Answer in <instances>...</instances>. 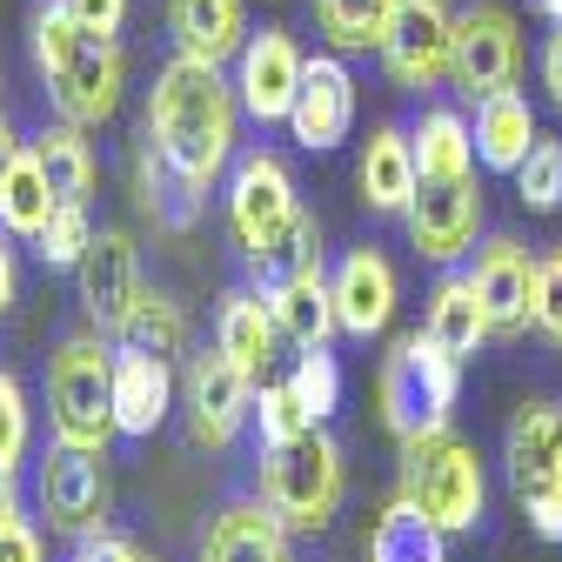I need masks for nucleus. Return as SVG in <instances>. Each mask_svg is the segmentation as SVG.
Wrapping results in <instances>:
<instances>
[{
	"instance_id": "dca6fc26",
	"label": "nucleus",
	"mask_w": 562,
	"mask_h": 562,
	"mask_svg": "<svg viewBox=\"0 0 562 562\" xmlns=\"http://www.w3.org/2000/svg\"><path fill=\"white\" fill-rule=\"evenodd\" d=\"M140 295H148V289H140V248L121 228H101L94 248L81 255V302H88L94 328L101 335H121V322L134 315Z\"/></svg>"
},
{
	"instance_id": "c85d7f7f",
	"label": "nucleus",
	"mask_w": 562,
	"mask_h": 562,
	"mask_svg": "<svg viewBox=\"0 0 562 562\" xmlns=\"http://www.w3.org/2000/svg\"><path fill=\"white\" fill-rule=\"evenodd\" d=\"M442 542L449 536L429 516H422L408 496H395L369 529V562H442Z\"/></svg>"
},
{
	"instance_id": "37998d69",
	"label": "nucleus",
	"mask_w": 562,
	"mask_h": 562,
	"mask_svg": "<svg viewBox=\"0 0 562 562\" xmlns=\"http://www.w3.org/2000/svg\"><path fill=\"white\" fill-rule=\"evenodd\" d=\"M75 562H140V549L101 529V536H81V549H75Z\"/></svg>"
},
{
	"instance_id": "aec40b11",
	"label": "nucleus",
	"mask_w": 562,
	"mask_h": 562,
	"mask_svg": "<svg viewBox=\"0 0 562 562\" xmlns=\"http://www.w3.org/2000/svg\"><path fill=\"white\" fill-rule=\"evenodd\" d=\"M201 562H295L289 555V522L268 503H228L201 542Z\"/></svg>"
},
{
	"instance_id": "473e14b6",
	"label": "nucleus",
	"mask_w": 562,
	"mask_h": 562,
	"mask_svg": "<svg viewBox=\"0 0 562 562\" xmlns=\"http://www.w3.org/2000/svg\"><path fill=\"white\" fill-rule=\"evenodd\" d=\"M140 207H148L161 228H194V215H201V188L181 181V175L155 155V140L140 148Z\"/></svg>"
},
{
	"instance_id": "4be33fe9",
	"label": "nucleus",
	"mask_w": 562,
	"mask_h": 562,
	"mask_svg": "<svg viewBox=\"0 0 562 562\" xmlns=\"http://www.w3.org/2000/svg\"><path fill=\"white\" fill-rule=\"evenodd\" d=\"M469 127H475V161L496 168V175H516L522 155L536 148V108H529L516 88L475 101V121H469Z\"/></svg>"
},
{
	"instance_id": "0eeeda50",
	"label": "nucleus",
	"mask_w": 562,
	"mask_h": 562,
	"mask_svg": "<svg viewBox=\"0 0 562 562\" xmlns=\"http://www.w3.org/2000/svg\"><path fill=\"white\" fill-rule=\"evenodd\" d=\"M522 75V27L509 8H496V0H475V8L456 14V60H449V81L462 101H488L516 88Z\"/></svg>"
},
{
	"instance_id": "a18cd8bd",
	"label": "nucleus",
	"mask_w": 562,
	"mask_h": 562,
	"mask_svg": "<svg viewBox=\"0 0 562 562\" xmlns=\"http://www.w3.org/2000/svg\"><path fill=\"white\" fill-rule=\"evenodd\" d=\"M542 88H549V101L562 108V27H555L549 47H542Z\"/></svg>"
},
{
	"instance_id": "ddd939ff",
	"label": "nucleus",
	"mask_w": 562,
	"mask_h": 562,
	"mask_svg": "<svg viewBox=\"0 0 562 562\" xmlns=\"http://www.w3.org/2000/svg\"><path fill=\"white\" fill-rule=\"evenodd\" d=\"M469 281H475V295H482V308H488V335L516 341V335L536 328V255H529L516 235H496V241H488V248L475 255Z\"/></svg>"
},
{
	"instance_id": "9d476101",
	"label": "nucleus",
	"mask_w": 562,
	"mask_h": 562,
	"mask_svg": "<svg viewBox=\"0 0 562 562\" xmlns=\"http://www.w3.org/2000/svg\"><path fill=\"white\" fill-rule=\"evenodd\" d=\"M181 402H188V429L201 449H228L241 436V422L255 415V375L215 341L207 356H188L181 375Z\"/></svg>"
},
{
	"instance_id": "58836bf2",
	"label": "nucleus",
	"mask_w": 562,
	"mask_h": 562,
	"mask_svg": "<svg viewBox=\"0 0 562 562\" xmlns=\"http://www.w3.org/2000/svg\"><path fill=\"white\" fill-rule=\"evenodd\" d=\"M536 335L562 348V248L536 255Z\"/></svg>"
},
{
	"instance_id": "72a5a7b5",
	"label": "nucleus",
	"mask_w": 562,
	"mask_h": 562,
	"mask_svg": "<svg viewBox=\"0 0 562 562\" xmlns=\"http://www.w3.org/2000/svg\"><path fill=\"white\" fill-rule=\"evenodd\" d=\"M121 348H140V356H161V362L188 356V322H181V308L161 302V295H140L134 315L121 322Z\"/></svg>"
},
{
	"instance_id": "bb28decb",
	"label": "nucleus",
	"mask_w": 562,
	"mask_h": 562,
	"mask_svg": "<svg viewBox=\"0 0 562 562\" xmlns=\"http://www.w3.org/2000/svg\"><path fill=\"white\" fill-rule=\"evenodd\" d=\"M268 302H274V322H281V335H289L295 348H328V335L341 328V315H335V281H322V268L302 274V281H289V289L268 295Z\"/></svg>"
},
{
	"instance_id": "6e6552de",
	"label": "nucleus",
	"mask_w": 562,
	"mask_h": 562,
	"mask_svg": "<svg viewBox=\"0 0 562 562\" xmlns=\"http://www.w3.org/2000/svg\"><path fill=\"white\" fill-rule=\"evenodd\" d=\"M402 222H408V241H415L422 261H436V268L462 261L475 248V235H482V188H475V175H422L415 201L402 207Z\"/></svg>"
},
{
	"instance_id": "f8f14e48",
	"label": "nucleus",
	"mask_w": 562,
	"mask_h": 562,
	"mask_svg": "<svg viewBox=\"0 0 562 562\" xmlns=\"http://www.w3.org/2000/svg\"><path fill=\"white\" fill-rule=\"evenodd\" d=\"M302 215V201H295V181H289V168H281L274 155H241L235 161V181H228V228H235V241H241V255H255V248H268L281 228H289Z\"/></svg>"
},
{
	"instance_id": "7c9ffc66",
	"label": "nucleus",
	"mask_w": 562,
	"mask_h": 562,
	"mask_svg": "<svg viewBox=\"0 0 562 562\" xmlns=\"http://www.w3.org/2000/svg\"><path fill=\"white\" fill-rule=\"evenodd\" d=\"M54 188H47V175H41V161H34V148L8 168V181H0V228L8 235H21V241H34L47 222H54Z\"/></svg>"
},
{
	"instance_id": "c03bdc74",
	"label": "nucleus",
	"mask_w": 562,
	"mask_h": 562,
	"mask_svg": "<svg viewBox=\"0 0 562 562\" xmlns=\"http://www.w3.org/2000/svg\"><path fill=\"white\" fill-rule=\"evenodd\" d=\"M14 295H21V268H14V241H8V228H0V315L14 308Z\"/></svg>"
},
{
	"instance_id": "4468645a",
	"label": "nucleus",
	"mask_w": 562,
	"mask_h": 562,
	"mask_svg": "<svg viewBox=\"0 0 562 562\" xmlns=\"http://www.w3.org/2000/svg\"><path fill=\"white\" fill-rule=\"evenodd\" d=\"M289 127H295L302 148H315V155H328V148L348 140V127H356V75H348L341 54L302 60V88H295Z\"/></svg>"
},
{
	"instance_id": "f704fd0d",
	"label": "nucleus",
	"mask_w": 562,
	"mask_h": 562,
	"mask_svg": "<svg viewBox=\"0 0 562 562\" xmlns=\"http://www.w3.org/2000/svg\"><path fill=\"white\" fill-rule=\"evenodd\" d=\"M94 248V222H88V201H60L54 222L34 235V255L47 268H81V255Z\"/></svg>"
},
{
	"instance_id": "f03ea898",
	"label": "nucleus",
	"mask_w": 562,
	"mask_h": 562,
	"mask_svg": "<svg viewBox=\"0 0 562 562\" xmlns=\"http://www.w3.org/2000/svg\"><path fill=\"white\" fill-rule=\"evenodd\" d=\"M34 60L47 75V94H54L60 121L101 127L121 108V81H127L121 41L101 34V27H81L75 14H67V0L34 8Z\"/></svg>"
},
{
	"instance_id": "412c9836",
	"label": "nucleus",
	"mask_w": 562,
	"mask_h": 562,
	"mask_svg": "<svg viewBox=\"0 0 562 562\" xmlns=\"http://www.w3.org/2000/svg\"><path fill=\"white\" fill-rule=\"evenodd\" d=\"M168 27L194 60H235L248 41V0H168Z\"/></svg>"
},
{
	"instance_id": "5701e85b",
	"label": "nucleus",
	"mask_w": 562,
	"mask_h": 562,
	"mask_svg": "<svg viewBox=\"0 0 562 562\" xmlns=\"http://www.w3.org/2000/svg\"><path fill=\"white\" fill-rule=\"evenodd\" d=\"M422 188V168H415V140L402 127H375L369 148H362V201L375 215H402Z\"/></svg>"
},
{
	"instance_id": "f3484780",
	"label": "nucleus",
	"mask_w": 562,
	"mask_h": 562,
	"mask_svg": "<svg viewBox=\"0 0 562 562\" xmlns=\"http://www.w3.org/2000/svg\"><path fill=\"white\" fill-rule=\"evenodd\" d=\"M509 488H516V503H549L562 496V415L549 402H529L516 422H509Z\"/></svg>"
},
{
	"instance_id": "8fccbe9b",
	"label": "nucleus",
	"mask_w": 562,
	"mask_h": 562,
	"mask_svg": "<svg viewBox=\"0 0 562 562\" xmlns=\"http://www.w3.org/2000/svg\"><path fill=\"white\" fill-rule=\"evenodd\" d=\"M140 562H148V555H140Z\"/></svg>"
},
{
	"instance_id": "09e8293b",
	"label": "nucleus",
	"mask_w": 562,
	"mask_h": 562,
	"mask_svg": "<svg viewBox=\"0 0 562 562\" xmlns=\"http://www.w3.org/2000/svg\"><path fill=\"white\" fill-rule=\"evenodd\" d=\"M529 8H536V14H549V21L562 27V0H529Z\"/></svg>"
},
{
	"instance_id": "79ce46f5",
	"label": "nucleus",
	"mask_w": 562,
	"mask_h": 562,
	"mask_svg": "<svg viewBox=\"0 0 562 562\" xmlns=\"http://www.w3.org/2000/svg\"><path fill=\"white\" fill-rule=\"evenodd\" d=\"M67 14H75L81 27H101V34H121V21H127V0H67Z\"/></svg>"
},
{
	"instance_id": "393cba45",
	"label": "nucleus",
	"mask_w": 562,
	"mask_h": 562,
	"mask_svg": "<svg viewBox=\"0 0 562 562\" xmlns=\"http://www.w3.org/2000/svg\"><path fill=\"white\" fill-rule=\"evenodd\" d=\"M215 341L228 348V356L261 382V369L274 362V341H281V322H274V302L261 295V289H241V295H228L222 302V328H215Z\"/></svg>"
},
{
	"instance_id": "3c124183",
	"label": "nucleus",
	"mask_w": 562,
	"mask_h": 562,
	"mask_svg": "<svg viewBox=\"0 0 562 562\" xmlns=\"http://www.w3.org/2000/svg\"><path fill=\"white\" fill-rule=\"evenodd\" d=\"M555 482H562V475H555Z\"/></svg>"
},
{
	"instance_id": "f257e3e1",
	"label": "nucleus",
	"mask_w": 562,
	"mask_h": 562,
	"mask_svg": "<svg viewBox=\"0 0 562 562\" xmlns=\"http://www.w3.org/2000/svg\"><path fill=\"white\" fill-rule=\"evenodd\" d=\"M235 108L241 94L222 81L215 60H194V54H175L155 88H148V140L155 155L194 181L201 194L215 188V175L235 161Z\"/></svg>"
},
{
	"instance_id": "a878e982",
	"label": "nucleus",
	"mask_w": 562,
	"mask_h": 562,
	"mask_svg": "<svg viewBox=\"0 0 562 562\" xmlns=\"http://www.w3.org/2000/svg\"><path fill=\"white\" fill-rule=\"evenodd\" d=\"M315 268H322V228H315V215H295L268 248L248 255V274H255L261 295H281L289 281H302V274H315Z\"/></svg>"
},
{
	"instance_id": "423d86ee",
	"label": "nucleus",
	"mask_w": 562,
	"mask_h": 562,
	"mask_svg": "<svg viewBox=\"0 0 562 562\" xmlns=\"http://www.w3.org/2000/svg\"><path fill=\"white\" fill-rule=\"evenodd\" d=\"M47 408H54V436L75 449H108V436H121L114 429V356L94 335H75L54 348Z\"/></svg>"
},
{
	"instance_id": "7ed1b4c3",
	"label": "nucleus",
	"mask_w": 562,
	"mask_h": 562,
	"mask_svg": "<svg viewBox=\"0 0 562 562\" xmlns=\"http://www.w3.org/2000/svg\"><path fill=\"white\" fill-rule=\"evenodd\" d=\"M456 389H462V362L442 356L429 335H402L395 356L382 362V382H375V402H382L389 436L402 449L422 442V436H442L449 415H456Z\"/></svg>"
},
{
	"instance_id": "9b49d317",
	"label": "nucleus",
	"mask_w": 562,
	"mask_h": 562,
	"mask_svg": "<svg viewBox=\"0 0 562 562\" xmlns=\"http://www.w3.org/2000/svg\"><path fill=\"white\" fill-rule=\"evenodd\" d=\"M41 509L67 536H101L108 529V469H101V449L54 442L47 462H41Z\"/></svg>"
},
{
	"instance_id": "6ab92c4d",
	"label": "nucleus",
	"mask_w": 562,
	"mask_h": 562,
	"mask_svg": "<svg viewBox=\"0 0 562 562\" xmlns=\"http://www.w3.org/2000/svg\"><path fill=\"white\" fill-rule=\"evenodd\" d=\"M175 402V375L161 356H140V348H121L114 356V429L121 436H155L168 422Z\"/></svg>"
},
{
	"instance_id": "de8ad7c7",
	"label": "nucleus",
	"mask_w": 562,
	"mask_h": 562,
	"mask_svg": "<svg viewBox=\"0 0 562 562\" xmlns=\"http://www.w3.org/2000/svg\"><path fill=\"white\" fill-rule=\"evenodd\" d=\"M0 516H14V469H0Z\"/></svg>"
},
{
	"instance_id": "ea45409f",
	"label": "nucleus",
	"mask_w": 562,
	"mask_h": 562,
	"mask_svg": "<svg viewBox=\"0 0 562 562\" xmlns=\"http://www.w3.org/2000/svg\"><path fill=\"white\" fill-rule=\"evenodd\" d=\"M21 449H27V395H21V382L8 369H0V469H14Z\"/></svg>"
},
{
	"instance_id": "a211bd4d",
	"label": "nucleus",
	"mask_w": 562,
	"mask_h": 562,
	"mask_svg": "<svg viewBox=\"0 0 562 562\" xmlns=\"http://www.w3.org/2000/svg\"><path fill=\"white\" fill-rule=\"evenodd\" d=\"M335 315L348 335H382L389 315H395V268L382 248H356L341 268H335Z\"/></svg>"
},
{
	"instance_id": "20e7f679",
	"label": "nucleus",
	"mask_w": 562,
	"mask_h": 562,
	"mask_svg": "<svg viewBox=\"0 0 562 562\" xmlns=\"http://www.w3.org/2000/svg\"><path fill=\"white\" fill-rule=\"evenodd\" d=\"M261 503L302 536L328 529V516L341 503V449L322 436V422L261 449Z\"/></svg>"
},
{
	"instance_id": "49530a36",
	"label": "nucleus",
	"mask_w": 562,
	"mask_h": 562,
	"mask_svg": "<svg viewBox=\"0 0 562 562\" xmlns=\"http://www.w3.org/2000/svg\"><path fill=\"white\" fill-rule=\"evenodd\" d=\"M21 161V148H14V134H8V121H0V181H8V168Z\"/></svg>"
},
{
	"instance_id": "b1692460",
	"label": "nucleus",
	"mask_w": 562,
	"mask_h": 562,
	"mask_svg": "<svg viewBox=\"0 0 562 562\" xmlns=\"http://www.w3.org/2000/svg\"><path fill=\"white\" fill-rule=\"evenodd\" d=\"M422 335H429L442 356H456V362H469L475 348L488 341V308H482V295H475V281H469V274H442V281H436Z\"/></svg>"
},
{
	"instance_id": "1a4fd4ad",
	"label": "nucleus",
	"mask_w": 562,
	"mask_h": 562,
	"mask_svg": "<svg viewBox=\"0 0 562 562\" xmlns=\"http://www.w3.org/2000/svg\"><path fill=\"white\" fill-rule=\"evenodd\" d=\"M375 54L389 67V81L408 88V94L449 81V60H456V14H449V0H395L389 34H382Z\"/></svg>"
},
{
	"instance_id": "2f4dec72",
	"label": "nucleus",
	"mask_w": 562,
	"mask_h": 562,
	"mask_svg": "<svg viewBox=\"0 0 562 562\" xmlns=\"http://www.w3.org/2000/svg\"><path fill=\"white\" fill-rule=\"evenodd\" d=\"M395 0H315V27L328 34L335 54H369L389 34Z\"/></svg>"
},
{
	"instance_id": "cd10ccee",
	"label": "nucleus",
	"mask_w": 562,
	"mask_h": 562,
	"mask_svg": "<svg viewBox=\"0 0 562 562\" xmlns=\"http://www.w3.org/2000/svg\"><path fill=\"white\" fill-rule=\"evenodd\" d=\"M408 140H415V168L422 175H475V127L456 108H422Z\"/></svg>"
},
{
	"instance_id": "39448f33",
	"label": "nucleus",
	"mask_w": 562,
	"mask_h": 562,
	"mask_svg": "<svg viewBox=\"0 0 562 562\" xmlns=\"http://www.w3.org/2000/svg\"><path fill=\"white\" fill-rule=\"evenodd\" d=\"M402 496L429 516L442 536H462L482 522V503H488V488H482V462L462 436H422L402 449Z\"/></svg>"
},
{
	"instance_id": "a19ab883",
	"label": "nucleus",
	"mask_w": 562,
	"mask_h": 562,
	"mask_svg": "<svg viewBox=\"0 0 562 562\" xmlns=\"http://www.w3.org/2000/svg\"><path fill=\"white\" fill-rule=\"evenodd\" d=\"M0 562H41V536L21 522V509L0 516Z\"/></svg>"
},
{
	"instance_id": "2eb2a0df",
	"label": "nucleus",
	"mask_w": 562,
	"mask_h": 562,
	"mask_svg": "<svg viewBox=\"0 0 562 562\" xmlns=\"http://www.w3.org/2000/svg\"><path fill=\"white\" fill-rule=\"evenodd\" d=\"M295 88H302V47L281 34V27L248 34L241 54H235V94H241V108H248L261 127H268V121H289Z\"/></svg>"
},
{
	"instance_id": "c9c22d12",
	"label": "nucleus",
	"mask_w": 562,
	"mask_h": 562,
	"mask_svg": "<svg viewBox=\"0 0 562 562\" xmlns=\"http://www.w3.org/2000/svg\"><path fill=\"white\" fill-rule=\"evenodd\" d=\"M516 194H522V207H536V215H555L562 207V140L536 134V148L516 168Z\"/></svg>"
},
{
	"instance_id": "e433bc0d",
	"label": "nucleus",
	"mask_w": 562,
	"mask_h": 562,
	"mask_svg": "<svg viewBox=\"0 0 562 562\" xmlns=\"http://www.w3.org/2000/svg\"><path fill=\"white\" fill-rule=\"evenodd\" d=\"M255 422H261V449H268V442H289V436H302V429H315V415H308V402L295 395V382H268L261 402H255Z\"/></svg>"
},
{
	"instance_id": "c756f323",
	"label": "nucleus",
	"mask_w": 562,
	"mask_h": 562,
	"mask_svg": "<svg viewBox=\"0 0 562 562\" xmlns=\"http://www.w3.org/2000/svg\"><path fill=\"white\" fill-rule=\"evenodd\" d=\"M34 161H41L54 201H88V188H94V148L81 140V121L47 127V134L34 140Z\"/></svg>"
},
{
	"instance_id": "4c0bfd02",
	"label": "nucleus",
	"mask_w": 562,
	"mask_h": 562,
	"mask_svg": "<svg viewBox=\"0 0 562 562\" xmlns=\"http://www.w3.org/2000/svg\"><path fill=\"white\" fill-rule=\"evenodd\" d=\"M289 382H295V395L308 402V415H315V422H322V415H335V402H341V369H335L328 348H302Z\"/></svg>"
}]
</instances>
